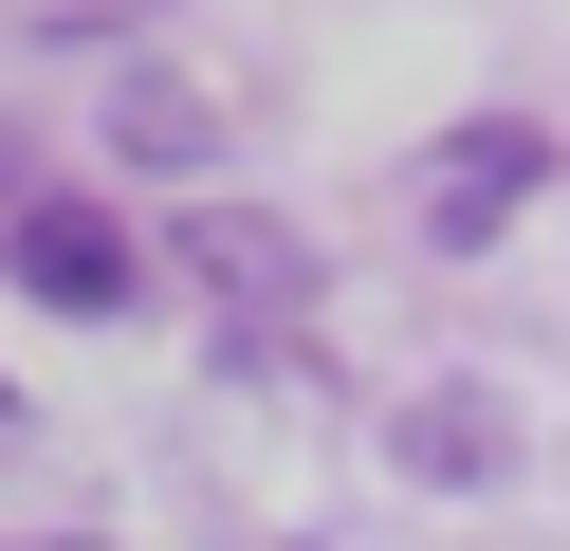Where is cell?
<instances>
[{"instance_id": "1", "label": "cell", "mask_w": 570, "mask_h": 551, "mask_svg": "<svg viewBox=\"0 0 570 551\" xmlns=\"http://www.w3.org/2000/svg\"><path fill=\"white\" fill-rule=\"evenodd\" d=\"M0 257H19V294H56V313H129V294H148V257H129L111 203H19V184H0Z\"/></svg>"}, {"instance_id": "2", "label": "cell", "mask_w": 570, "mask_h": 551, "mask_svg": "<svg viewBox=\"0 0 570 551\" xmlns=\"http://www.w3.org/2000/svg\"><path fill=\"white\" fill-rule=\"evenodd\" d=\"M533 184H552V147H533L515 110H479V129H442V147H423V239H497Z\"/></svg>"}, {"instance_id": "3", "label": "cell", "mask_w": 570, "mask_h": 551, "mask_svg": "<svg viewBox=\"0 0 570 551\" xmlns=\"http://www.w3.org/2000/svg\"><path fill=\"white\" fill-rule=\"evenodd\" d=\"M185 276L239 294V313H313V239L258 220V203H185Z\"/></svg>"}, {"instance_id": "4", "label": "cell", "mask_w": 570, "mask_h": 551, "mask_svg": "<svg viewBox=\"0 0 570 551\" xmlns=\"http://www.w3.org/2000/svg\"><path fill=\"white\" fill-rule=\"evenodd\" d=\"M497 460H515V404L497 386H423L405 404V478H497Z\"/></svg>"}, {"instance_id": "5", "label": "cell", "mask_w": 570, "mask_h": 551, "mask_svg": "<svg viewBox=\"0 0 570 551\" xmlns=\"http://www.w3.org/2000/svg\"><path fill=\"white\" fill-rule=\"evenodd\" d=\"M111 147H148V166H222V110H203L185 73L129 56V73H111Z\"/></svg>"}]
</instances>
